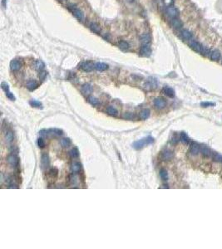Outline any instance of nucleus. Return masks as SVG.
Listing matches in <instances>:
<instances>
[{
	"mask_svg": "<svg viewBox=\"0 0 222 249\" xmlns=\"http://www.w3.org/2000/svg\"><path fill=\"white\" fill-rule=\"evenodd\" d=\"M68 8H69V9H70L71 11L72 12L73 15H74L78 20H82V18H83V13H82V12L81 11L76 5L69 4V5H68Z\"/></svg>",
	"mask_w": 222,
	"mask_h": 249,
	"instance_id": "7ed1b4c3",
	"label": "nucleus"
},
{
	"mask_svg": "<svg viewBox=\"0 0 222 249\" xmlns=\"http://www.w3.org/2000/svg\"><path fill=\"white\" fill-rule=\"evenodd\" d=\"M171 25L172 28H174L175 29H181L183 26V23L181 22L180 19L178 18H172V20L171 21Z\"/></svg>",
	"mask_w": 222,
	"mask_h": 249,
	"instance_id": "f3484780",
	"label": "nucleus"
},
{
	"mask_svg": "<svg viewBox=\"0 0 222 249\" xmlns=\"http://www.w3.org/2000/svg\"><path fill=\"white\" fill-rule=\"evenodd\" d=\"M149 116H150V110H148V109H144V110H142L141 111L140 118L141 120L145 121Z\"/></svg>",
	"mask_w": 222,
	"mask_h": 249,
	"instance_id": "a878e982",
	"label": "nucleus"
},
{
	"mask_svg": "<svg viewBox=\"0 0 222 249\" xmlns=\"http://www.w3.org/2000/svg\"><path fill=\"white\" fill-rule=\"evenodd\" d=\"M29 104L31 105L32 106L35 107V108H42V105L41 102H40V101H36V100H32V101H30Z\"/></svg>",
	"mask_w": 222,
	"mask_h": 249,
	"instance_id": "72a5a7b5",
	"label": "nucleus"
},
{
	"mask_svg": "<svg viewBox=\"0 0 222 249\" xmlns=\"http://www.w3.org/2000/svg\"><path fill=\"white\" fill-rule=\"evenodd\" d=\"M13 139H14V135H13L12 131H8L5 135V141L9 144V143L13 141Z\"/></svg>",
	"mask_w": 222,
	"mask_h": 249,
	"instance_id": "c85d7f7f",
	"label": "nucleus"
},
{
	"mask_svg": "<svg viewBox=\"0 0 222 249\" xmlns=\"http://www.w3.org/2000/svg\"><path fill=\"white\" fill-rule=\"evenodd\" d=\"M140 53L143 57H149L152 53V50L150 45H141L140 49Z\"/></svg>",
	"mask_w": 222,
	"mask_h": 249,
	"instance_id": "9d476101",
	"label": "nucleus"
},
{
	"mask_svg": "<svg viewBox=\"0 0 222 249\" xmlns=\"http://www.w3.org/2000/svg\"><path fill=\"white\" fill-rule=\"evenodd\" d=\"M145 87H146L147 90H152V89H154L156 88L157 86V81L155 78H149L146 82L145 83Z\"/></svg>",
	"mask_w": 222,
	"mask_h": 249,
	"instance_id": "9b49d317",
	"label": "nucleus"
},
{
	"mask_svg": "<svg viewBox=\"0 0 222 249\" xmlns=\"http://www.w3.org/2000/svg\"><path fill=\"white\" fill-rule=\"evenodd\" d=\"M106 112L111 116H117V110H116V108H114L112 106H108L106 108Z\"/></svg>",
	"mask_w": 222,
	"mask_h": 249,
	"instance_id": "c9c22d12",
	"label": "nucleus"
},
{
	"mask_svg": "<svg viewBox=\"0 0 222 249\" xmlns=\"http://www.w3.org/2000/svg\"><path fill=\"white\" fill-rule=\"evenodd\" d=\"M200 105L203 107H209V106H214L215 103H213V102H201Z\"/></svg>",
	"mask_w": 222,
	"mask_h": 249,
	"instance_id": "c03bdc74",
	"label": "nucleus"
},
{
	"mask_svg": "<svg viewBox=\"0 0 222 249\" xmlns=\"http://www.w3.org/2000/svg\"><path fill=\"white\" fill-rule=\"evenodd\" d=\"M38 146H39L40 148H44V146H45L44 139H42V138H39L38 140Z\"/></svg>",
	"mask_w": 222,
	"mask_h": 249,
	"instance_id": "79ce46f5",
	"label": "nucleus"
},
{
	"mask_svg": "<svg viewBox=\"0 0 222 249\" xmlns=\"http://www.w3.org/2000/svg\"><path fill=\"white\" fill-rule=\"evenodd\" d=\"M160 176H161V180H163V181H166V180H168V174H167V171H166V169H161V171H160Z\"/></svg>",
	"mask_w": 222,
	"mask_h": 249,
	"instance_id": "f704fd0d",
	"label": "nucleus"
},
{
	"mask_svg": "<svg viewBox=\"0 0 222 249\" xmlns=\"http://www.w3.org/2000/svg\"><path fill=\"white\" fill-rule=\"evenodd\" d=\"M69 155H70L71 158H72V159L77 158V157L79 156V151H77V149H76V148L72 149V150L69 151Z\"/></svg>",
	"mask_w": 222,
	"mask_h": 249,
	"instance_id": "473e14b6",
	"label": "nucleus"
},
{
	"mask_svg": "<svg viewBox=\"0 0 222 249\" xmlns=\"http://www.w3.org/2000/svg\"><path fill=\"white\" fill-rule=\"evenodd\" d=\"M153 142H154V139L152 137H151V136H148V137L143 138V139H140V140H137V141L134 142L132 146L136 150H141L143 147H145L146 145L152 144Z\"/></svg>",
	"mask_w": 222,
	"mask_h": 249,
	"instance_id": "f03ea898",
	"label": "nucleus"
},
{
	"mask_svg": "<svg viewBox=\"0 0 222 249\" xmlns=\"http://www.w3.org/2000/svg\"><path fill=\"white\" fill-rule=\"evenodd\" d=\"M77 181V177L75 174H72L70 176V182L72 184H75Z\"/></svg>",
	"mask_w": 222,
	"mask_h": 249,
	"instance_id": "49530a36",
	"label": "nucleus"
},
{
	"mask_svg": "<svg viewBox=\"0 0 222 249\" xmlns=\"http://www.w3.org/2000/svg\"><path fill=\"white\" fill-rule=\"evenodd\" d=\"M166 13H167V15H168L170 17L175 18V17H178V15H179V11H178V9H177L175 7L171 6V7H168V8H166Z\"/></svg>",
	"mask_w": 222,
	"mask_h": 249,
	"instance_id": "39448f33",
	"label": "nucleus"
},
{
	"mask_svg": "<svg viewBox=\"0 0 222 249\" xmlns=\"http://www.w3.org/2000/svg\"><path fill=\"white\" fill-rule=\"evenodd\" d=\"M123 118L124 119H127V120H133L136 118V116H135L133 113H131V112H127L123 115Z\"/></svg>",
	"mask_w": 222,
	"mask_h": 249,
	"instance_id": "4c0bfd02",
	"label": "nucleus"
},
{
	"mask_svg": "<svg viewBox=\"0 0 222 249\" xmlns=\"http://www.w3.org/2000/svg\"><path fill=\"white\" fill-rule=\"evenodd\" d=\"M180 35L181 37L183 40L190 42L191 40L193 39V34L191 33V32H190L188 29H181L180 32Z\"/></svg>",
	"mask_w": 222,
	"mask_h": 249,
	"instance_id": "20e7f679",
	"label": "nucleus"
},
{
	"mask_svg": "<svg viewBox=\"0 0 222 249\" xmlns=\"http://www.w3.org/2000/svg\"><path fill=\"white\" fill-rule=\"evenodd\" d=\"M127 2H129V3H132L134 0H127Z\"/></svg>",
	"mask_w": 222,
	"mask_h": 249,
	"instance_id": "de8ad7c7",
	"label": "nucleus"
},
{
	"mask_svg": "<svg viewBox=\"0 0 222 249\" xmlns=\"http://www.w3.org/2000/svg\"><path fill=\"white\" fill-rule=\"evenodd\" d=\"M21 67H22V63L19 60L14 59L10 62V68L13 71H17L18 70H20Z\"/></svg>",
	"mask_w": 222,
	"mask_h": 249,
	"instance_id": "f8f14e48",
	"label": "nucleus"
},
{
	"mask_svg": "<svg viewBox=\"0 0 222 249\" xmlns=\"http://www.w3.org/2000/svg\"><path fill=\"white\" fill-rule=\"evenodd\" d=\"M71 171L73 173V174H77L78 172H80L81 169H82V165L79 162H73L72 164H71Z\"/></svg>",
	"mask_w": 222,
	"mask_h": 249,
	"instance_id": "a211bd4d",
	"label": "nucleus"
},
{
	"mask_svg": "<svg viewBox=\"0 0 222 249\" xmlns=\"http://www.w3.org/2000/svg\"><path fill=\"white\" fill-rule=\"evenodd\" d=\"M89 27H90L91 30L93 32H94V33H101V28H100V26L97 23H91L90 25H89Z\"/></svg>",
	"mask_w": 222,
	"mask_h": 249,
	"instance_id": "393cba45",
	"label": "nucleus"
},
{
	"mask_svg": "<svg viewBox=\"0 0 222 249\" xmlns=\"http://www.w3.org/2000/svg\"><path fill=\"white\" fill-rule=\"evenodd\" d=\"M140 40L141 42V45H150L151 40H152L151 35L149 33H141L140 36Z\"/></svg>",
	"mask_w": 222,
	"mask_h": 249,
	"instance_id": "423d86ee",
	"label": "nucleus"
},
{
	"mask_svg": "<svg viewBox=\"0 0 222 249\" xmlns=\"http://www.w3.org/2000/svg\"><path fill=\"white\" fill-rule=\"evenodd\" d=\"M162 92H163L164 94H165L166 96H167L168 97H174V96H175L174 90L169 87H164L163 89H162Z\"/></svg>",
	"mask_w": 222,
	"mask_h": 249,
	"instance_id": "6ab92c4d",
	"label": "nucleus"
},
{
	"mask_svg": "<svg viewBox=\"0 0 222 249\" xmlns=\"http://www.w3.org/2000/svg\"><path fill=\"white\" fill-rule=\"evenodd\" d=\"M93 65L90 62H84L81 63V68L86 72H90L93 70Z\"/></svg>",
	"mask_w": 222,
	"mask_h": 249,
	"instance_id": "2eb2a0df",
	"label": "nucleus"
},
{
	"mask_svg": "<svg viewBox=\"0 0 222 249\" xmlns=\"http://www.w3.org/2000/svg\"><path fill=\"white\" fill-rule=\"evenodd\" d=\"M221 62H222V61H221Z\"/></svg>",
	"mask_w": 222,
	"mask_h": 249,
	"instance_id": "09e8293b",
	"label": "nucleus"
},
{
	"mask_svg": "<svg viewBox=\"0 0 222 249\" xmlns=\"http://www.w3.org/2000/svg\"><path fill=\"white\" fill-rule=\"evenodd\" d=\"M44 67H45V65H44V63H43V62H42V61H41V60H38V61H36L35 68L38 70V71H42V70L44 69Z\"/></svg>",
	"mask_w": 222,
	"mask_h": 249,
	"instance_id": "c756f323",
	"label": "nucleus"
},
{
	"mask_svg": "<svg viewBox=\"0 0 222 249\" xmlns=\"http://www.w3.org/2000/svg\"><path fill=\"white\" fill-rule=\"evenodd\" d=\"M118 45H119V47H120L122 50H123V51L128 50L129 47H130L129 43L127 42H126V41H120V42H118Z\"/></svg>",
	"mask_w": 222,
	"mask_h": 249,
	"instance_id": "bb28decb",
	"label": "nucleus"
},
{
	"mask_svg": "<svg viewBox=\"0 0 222 249\" xmlns=\"http://www.w3.org/2000/svg\"><path fill=\"white\" fill-rule=\"evenodd\" d=\"M161 157L163 160H171L173 158V153L169 150H165L161 152Z\"/></svg>",
	"mask_w": 222,
	"mask_h": 249,
	"instance_id": "4468645a",
	"label": "nucleus"
},
{
	"mask_svg": "<svg viewBox=\"0 0 222 249\" xmlns=\"http://www.w3.org/2000/svg\"><path fill=\"white\" fill-rule=\"evenodd\" d=\"M163 3L166 7L168 8V7H171V6H173L174 0H163Z\"/></svg>",
	"mask_w": 222,
	"mask_h": 249,
	"instance_id": "ea45409f",
	"label": "nucleus"
},
{
	"mask_svg": "<svg viewBox=\"0 0 222 249\" xmlns=\"http://www.w3.org/2000/svg\"><path fill=\"white\" fill-rule=\"evenodd\" d=\"M180 139H181V142H183L184 144H188V143L190 142V139H189L188 135H187L186 133H184V132H182V133L181 134Z\"/></svg>",
	"mask_w": 222,
	"mask_h": 249,
	"instance_id": "2f4dec72",
	"label": "nucleus"
},
{
	"mask_svg": "<svg viewBox=\"0 0 222 249\" xmlns=\"http://www.w3.org/2000/svg\"><path fill=\"white\" fill-rule=\"evenodd\" d=\"M88 102H89L91 105H93V106H95V105H97L99 104L98 100H97V98H95V97H93V96H90V97L88 98Z\"/></svg>",
	"mask_w": 222,
	"mask_h": 249,
	"instance_id": "e433bc0d",
	"label": "nucleus"
},
{
	"mask_svg": "<svg viewBox=\"0 0 222 249\" xmlns=\"http://www.w3.org/2000/svg\"><path fill=\"white\" fill-rule=\"evenodd\" d=\"M1 87H2V89H3L5 92H8V91H9L8 84H7L6 82H3V83H2V85H1Z\"/></svg>",
	"mask_w": 222,
	"mask_h": 249,
	"instance_id": "37998d69",
	"label": "nucleus"
},
{
	"mask_svg": "<svg viewBox=\"0 0 222 249\" xmlns=\"http://www.w3.org/2000/svg\"><path fill=\"white\" fill-rule=\"evenodd\" d=\"M211 158L216 162L222 163V155H220V154H218V153H216V152H212Z\"/></svg>",
	"mask_w": 222,
	"mask_h": 249,
	"instance_id": "7c9ffc66",
	"label": "nucleus"
},
{
	"mask_svg": "<svg viewBox=\"0 0 222 249\" xmlns=\"http://www.w3.org/2000/svg\"><path fill=\"white\" fill-rule=\"evenodd\" d=\"M48 134L53 135V136H60L63 135V131L60 129L58 128H53V129H50L48 130Z\"/></svg>",
	"mask_w": 222,
	"mask_h": 249,
	"instance_id": "412c9836",
	"label": "nucleus"
},
{
	"mask_svg": "<svg viewBox=\"0 0 222 249\" xmlns=\"http://www.w3.org/2000/svg\"><path fill=\"white\" fill-rule=\"evenodd\" d=\"M189 46L192 49L193 51L198 52L200 54H202L204 56L208 55L209 53H210V49H208L207 47H205L203 45H201L199 42L196 40H191L189 42Z\"/></svg>",
	"mask_w": 222,
	"mask_h": 249,
	"instance_id": "f257e3e1",
	"label": "nucleus"
},
{
	"mask_svg": "<svg viewBox=\"0 0 222 249\" xmlns=\"http://www.w3.org/2000/svg\"><path fill=\"white\" fill-rule=\"evenodd\" d=\"M49 174H50L52 177H53V178L57 177V176H58V169H56V168L51 169L49 170Z\"/></svg>",
	"mask_w": 222,
	"mask_h": 249,
	"instance_id": "58836bf2",
	"label": "nucleus"
},
{
	"mask_svg": "<svg viewBox=\"0 0 222 249\" xmlns=\"http://www.w3.org/2000/svg\"><path fill=\"white\" fill-rule=\"evenodd\" d=\"M94 68L99 71H103L108 68V65L103 62H97L94 65Z\"/></svg>",
	"mask_w": 222,
	"mask_h": 249,
	"instance_id": "aec40b11",
	"label": "nucleus"
},
{
	"mask_svg": "<svg viewBox=\"0 0 222 249\" xmlns=\"http://www.w3.org/2000/svg\"><path fill=\"white\" fill-rule=\"evenodd\" d=\"M63 1H64V0H63Z\"/></svg>",
	"mask_w": 222,
	"mask_h": 249,
	"instance_id": "8fccbe9b",
	"label": "nucleus"
},
{
	"mask_svg": "<svg viewBox=\"0 0 222 249\" xmlns=\"http://www.w3.org/2000/svg\"><path fill=\"white\" fill-rule=\"evenodd\" d=\"M46 76H47V71H40V73H39V79L42 80V81H43V80L46 78Z\"/></svg>",
	"mask_w": 222,
	"mask_h": 249,
	"instance_id": "a19ab883",
	"label": "nucleus"
},
{
	"mask_svg": "<svg viewBox=\"0 0 222 249\" xmlns=\"http://www.w3.org/2000/svg\"><path fill=\"white\" fill-rule=\"evenodd\" d=\"M200 152L201 154L206 158H210L212 155V152L210 151L209 148L205 147V146H200Z\"/></svg>",
	"mask_w": 222,
	"mask_h": 249,
	"instance_id": "5701e85b",
	"label": "nucleus"
},
{
	"mask_svg": "<svg viewBox=\"0 0 222 249\" xmlns=\"http://www.w3.org/2000/svg\"><path fill=\"white\" fill-rule=\"evenodd\" d=\"M38 87V84L35 80H29L27 82V87L30 91H34Z\"/></svg>",
	"mask_w": 222,
	"mask_h": 249,
	"instance_id": "4be33fe9",
	"label": "nucleus"
},
{
	"mask_svg": "<svg viewBox=\"0 0 222 249\" xmlns=\"http://www.w3.org/2000/svg\"><path fill=\"white\" fill-rule=\"evenodd\" d=\"M200 152V146L196 144V143H191V148H190V153L192 155H197Z\"/></svg>",
	"mask_w": 222,
	"mask_h": 249,
	"instance_id": "ddd939ff",
	"label": "nucleus"
},
{
	"mask_svg": "<svg viewBox=\"0 0 222 249\" xmlns=\"http://www.w3.org/2000/svg\"><path fill=\"white\" fill-rule=\"evenodd\" d=\"M210 58L211 61H219L221 58V52L217 49H214L210 51Z\"/></svg>",
	"mask_w": 222,
	"mask_h": 249,
	"instance_id": "dca6fc26",
	"label": "nucleus"
},
{
	"mask_svg": "<svg viewBox=\"0 0 222 249\" xmlns=\"http://www.w3.org/2000/svg\"><path fill=\"white\" fill-rule=\"evenodd\" d=\"M82 92L85 95H90L93 92V87L90 84H84L82 87Z\"/></svg>",
	"mask_w": 222,
	"mask_h": 249,
	"instance_id": "b1692460",
	"label": "nucleus"
},
{
	"mask_svg": "<svg viewBox=\"0 0 222 249\" xmlns=\"http://www.w3.org/2000/svg\"><path fill=\"white\" fill-rule=\"evenodd\" d=\"M50 164V160L47 154H42L41 157V166L43 169H47Z\"/></svg>",
	"mask_w": 222,
	"mask_h": 249,
	"instance_id": "1a4fd4ad",
	"label": "nucleus"
},
{
	"mask_svg": "<svg viewBox=\"0 0 222 249\" xmlns=\"http://www.w3.org/2000/svg\"><path fill=\"white\" fill-rule=\"evenodd\" d=\"M6 96H7V97L9 99V100H11V101H15V96H13V95L12 93L10 92L9 91L6 92Z\"/></svg>",
	"mask_w": 222,
	"mask_h": 249,
	"instance_id": "a18cd8bd",
	"label": "nucleus"
},
{
	"mask_svg": "<svg viewBox=\"0 0 222 249\" xmlns=\"http://www.w3.org/2000/svg\"><path fill=\"white\" fill-rule=\"evenodd\" d=\"M8 164L12 166V167H18V164H19V160H18V158L15 155H9L8 156V159H7Z\"/></svg>",
	"mask_w": 222,
	"mask_h": 249,
	"instance_id": "6e6552de",
	"label": "nucleus"
},
{
	"mask_svg": "<svg viewBox=\"0 0 222 249\" xmlns=\"http://www.w3.org/2000/svg\"><path fill=\"white\" fill-rule=\"evenodd\" d=\"M154 105L156 106V108H157L159 110L164 109L166 106V101L161 97H158V98L155 99L154 101Z\"/></svg>",
	"mask_w": 222,
	"mask_h": 249,
	"instance_id": "0eeeda50",
	"label": "nucleus"
},
{
	"mask_svg": "<svg viewBox=\"0 0 222 249\" xmlns=\"http://www.w3.org/2000/svg\"><path fill=\"white\" fill-rule=\"evenodd\" d=\"M71 139H68V138H63L60 140V145H62L63 148H67V147H69L71 145Z\"/></svg>",
	"mask_w": 222,
	"mask_h": 249,
	"instance_id": "cd10ccee",
	"label": "nucleus"
}]
</instances>
